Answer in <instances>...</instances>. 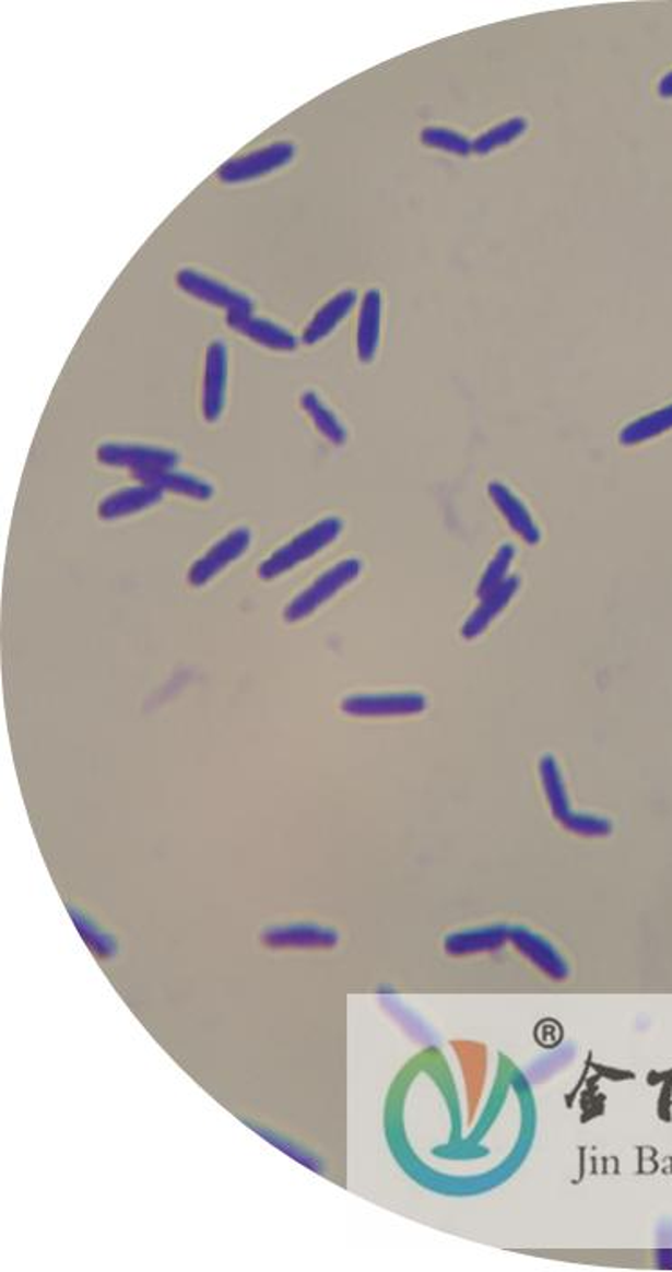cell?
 Listing matches in <instances>:
<instances>
[{
  "label": "cell",
  "instance_id": "ffe728a7",
  "mask_svg": "<svg viewBox=\"0 0 672 1272\" xmlns=\"http://www.w3.org/2000/svg\"><path fill=\"white\" fill-rule=\"evenodd\" d=\"M672 428V403L668 408L660 409V411L651 412L647 416L638 417L635 422L629 423L621 433V441L624 445H638L649 439L657 438L660 434L668 433Z\"/></svg>",
  "mask_w": 672,
  "mask_h": 1272
},
{
  "label": "cell",
  "instance_id": "ba28073f",
  "mask_svg": "<svg viewBox=\"0 0 672 1272\" xmlns=\"http://www.w3.org/2000/svg\"><path fill=\"white\" fill-rule=\"evenodd\" d=\"M226 386H228V350L223 340H214L207 350L204 367L203 414L207 422H217L223 414Z\"/></svg>",
  "mask_w": 672,
  "mask_h": 1272
},
{
  "label": "cell",
  "instance_id": "52a82bcc",
  "mask_svg": "<svg viewBox=\"0 0 672 1272\" xmlns=\"http://www.w3.org/2000/svg\"><path fill=\"white\" fill-rule=\"evenodd\" d=\"M427 699L417 693L356 694L342 702V710L358 718L420 715Z\"/></svg>",
  "mask_w": 672,
  "mask_h": 1272
},
{
  "label": "cell",
  "instance_id": "8992f818",
  "mask_svg": "<svg viewBox=\"0 0 672 1272\" xmlns=\"http://www.w3.org/2000/svg\"><path fill=\"white\" fill-rule=\"evenodd\" d=\"M251 543L250 528H235L228 535L210 547L203 557L198 558L188 569V582L193 588L209 585L215 575L221 574L228 564L234 563L248 550Z\"/></svg>",
  "mask_w": 672,
  "mask_h": 1272
},
{
  "label": "cell",
  "instance_id": "4316f807",
  "mask_svg": "<svg viewBox=\"0 0 672 1272\" xmlns=\"http://www.w3.org/2000/svg\"><path fill=\"white\" fill-rule=\"evenodd\" d=\"M254 1130L261 1133L262 1136H267L268 1141H270L273 1146H276L279 1150H282V1152L287 1153L290 1157L297 1158V1161L306 1164V1166H309V1168H320V1166L317 1164V1161H315V1158L311 1157L308 1152H304L303 1147L295 1146L293 1142L286 1141V1139H282L281 1135H275L273 1132H268V1130H262V1128L254 1127Z\"/></svg>",
  "mask_w": 672,
  "mask_h": 1272
},
{
  "label": "cell",
  "instance_id": "9c48e42d",
  "mask_svg": "<svg viewBox=\"0 0 672 1272\" xmlns=\"http://www.w3.org/2000/svg\"><path fill=\"white\" fill-rule=\"evenodd\" d=\"M262 942L273 950H315V947H333L339 942V934L333 929L315 926V923H292V926H276L262 934Z\"/></svg>",
  "mask_w": 672,
  "mask_h": 1272
},
{
  "label": "cell",
  "instance_id": "9a60e30c",
  "mask_svg": "<svg viewBox=\"0 0 672 1272\" xmlns=\"http://www.w3.org/2000/svg\"><path fill=\"white\" fill-rule=\"evenodd\" d=\"M135 480L145 485L156 486L160 491L174 492L190 499L209 500L214 496V486L201 480L198 475L178 472V470H157L134 474Z\"/></svg>",
  "mask_w": 672,
  "mask_h": 1272
},
{
  "label": "cell",
  "instance_id": "7402d4cb",
  "mask_svg": "<svg viewBox=\"0 0 672 1272\" xmlns=\"http://www.w3.org/2000/svg\"><path fill=\"white\" fill-rule=\"evenodd\" d=\"M528 129V121L524 118H511V120L503 121L499 126L492 127L488 131L483 132L480 138L472 141V152L475 154H488V152L497 151L500 146H506L517 138L522 137Z\"/></svg>",
  "mask_w": 672,
  "mask_h": 1272
},
{
  "label": "cell",
  "instance_id": "484cf974",
  "mask_svg": "<svg viewBox=\"0 0 672 1272\" xmlns=\"http://www.w3.org/2000/svg\"><path fill=\"white\" fill-rule=\"evenodd\" d=\"M561 823H563L564 828H568L574 834L583 835V837H604V835H610L611 829H613V824L608 818L591 814H575V812H569Z\"/></svg>",
  "mask_w": 672,
  "mask_h": 1272
},
{
  "label": "cell",
  "instance_id": "5bb4252c",
  "mask_svg": "<svg viewBox=\"0 0 672 1272\" xmlns=\"http://www.w3.org/2000/svg\"><path fill=\"white\" fill-rule=\"evenodd\" d=\"M356 298L358 295H356L355 290H344V292L337 293L333 298H329L328 303L318 309L315 317L311 318V322L304 329V342L317 344L320 340L326 339L350 315L351 309L355 308Z\"/></svg>",
  "mask_w": 672,
  "mask_h": 1272
},
{
  "label": "cell",
  "instance_id": "3957f363",
  "mask_svg": "<svg viewBox=\"0 0 672 1272\" xmlns=\"http://www.w3.org/2000/svg\"><path fill=\"white\" fill-rule=\"evenodd\" d=\"M295 145L292 141H275L270 145L261 146L257 151L248 152L245 156H237L224 163L217 170L221 181L239 182L262 178L276 168L284 167L295 157Z\"/></svg>",
  "mask_w": 672,
  "mask_h": 1272
},
{
  "label": "cell",
  "instance_id": "30bf717a",
  "mask_svg": "<svg viewBox=\"0 0 672 1272\" xmlns=\"http://www.w3.org/2000/svg\"><path fill=\"white\" fill-rule=\"evenodd\" d=\"M226 320H228L229 328L235 329L237 333L245 334L268 350H297V337L279 323L271 322L268 318L257 317L254 314H228Z\"/></svg>",
  "mask_w": 672,
  "mask_h": 1272
},
{
  "label": "cell",
  "instance_id": "d6986e66",
  "mask_svg": "<svg viewBox=\"0 0 672 1272\" xmlns=\"http://www.w3.org/2000/svg\"><path fill=\"white\" fill-rule=\"evenodd\" d=\"M303 409L308 412L315 427L326 436V438L334 445H344L347 439V431L344 425L340 423L339 417L334 414L326 403L320 400L317 392L308 391L303 394Z\"/></svg>",
  "mask_w": 672,
  "mask_h": 1272
},
{
  "label": "cell",
  "instance_id": "277c9868",
  "mask_svg": "<svg viewBox=\"0 0 672 1272\" xmlns=\"http://www.w3.org/2000/svg\"><path fill=\"white\" fill-rule=\"evenodd\" d=\"M96 456L102 463L132 470V474L174 470L179 463L176 450L152 445L104 444L99 445Z\"/></svg>",
  "mask_w": 672,
  "mask_h": 1272
},
{
  "label": "cell",
  "instance_id": "d4e9b609",
  "mask_svg": "<svg viewBox=\"0 0 672 1272\" xmlns=\"http://www.w3.org/2000/svg\"><path fill=\"white\" fill-rule=\"evenodd\" d=\"M71 917H73L74 923H76V928H79L80 934L84 937L85 942H87V945H90L94 954H98V956H102V958H109V956H113V954L116 953V942L113 940V937L102 933V931H99V929L96 928L93 922H91L90 918H85L84 915L76 911V909H71Z\"/></svg>",
  "mask_w": 672,
  "mask_h": 1272
},
{
  "label": "cell",
  "instance_id": "44dd1931",
  "mask_svg": "<svg viewBox=\"0 0 672 1272\" xmlns=\"http://www.w3.org/2000/svg\"><path fill=\"white\" fill-rule=\"evenodd\" d=\"M539 770H541L542 787H544V792H546L553 815L558 821H563L571 812V806H569L568 796H566V787H564L561 768H558L557 762L552 756H544L541 759V765H539Z\"/></svg>",
  "mask_w": 672,
  "mask_h": 1272
},
{
  "label": "cell",
  "instance_id": "7c38bea8",
  "mask_svg": "<svg viewBox=\"0 0 672 1272\" xmlns=\"http://www.w3.org/2000/svg\"><path fill=\"white\" fill-rule=\"evenodd\" d=\"M517 590H519V579L517 577H508L499 588H495L491 593L481 597V604L469 616V621L464 622V638L474 640L478 636L483 635L486 632V627L491 626L492 622L499 616L500 611L510 604V600L514 599Z\"/></svg>",
  "mask_w": 672,
  "mask_h": 1272
},
{
  "label": "cell",
  "instance_id": "5b68a950",
  "mask_svg": "<svg viewBox=\"0 0 672 1272\" xmlns=\"http://www.w3.org/2000/svg\"><path fill=\"white\" fill-rule=\"evenodd\" d=\"M176 281L182 292L204 303L214 304L217 308L226 309L228 314H251L254 309V303L248 295L193 268H181Z\"/></svg>",
  "mask_w": 672,
  "mask_h": 1272
},
{
  "label": "cell",
  "instance_id": "6da1fadb",
  "mask_svg": "<svg viewBox=\"0 0 672 1272\" xmlns=\"http://www.w3.org/2000/svg\"><path fill=\"white\" fill-rule=\"evenodd\" d=\"M344 528L339 517H323L315 522L314 527L298 533L290 543L271 553L270 557L259 566V577L262 580H273L295 568L298 564L317 555L320 550L333 543Z\"/></svg>",
  "mask_w": 672,
  "mask_h": 1272
},
{
  "label": "cell",
  "instance_id": "603a6c76",
  "mask_svg": "<svg viewBox=\"0 0 672 1272\" xmlns=\"http://www.w3.org/2000/svg\"><path fill=\"white\" fill-rule=\"evenodd\" d=\"M423 145L428 149L452 152L456 156H469L472 152V141L461 137L459 132L444 129V127H427L422 132Z\"/></svg>",
  "mask_w": 672,
  "mask_h": 1272
},
{
  "label": "cell",
  "instance_id": "e0dca14e",
  "mask_svg": "<svg viewBox=\"0 0 672 1272\" xmlns=\"http://www.w3.org/2000/svg\"><path fill=\"white\" fill-rule=\"evenodd\" d=\"M508 939L514 944L527 954L528 958L535 962L542 970H546L547 975L561 976L566 975V965L564 959L558 956L557 951L553 950L552 945L547 944L546 940L541 939L539 934L532 933L524 928H514L508 931Z\"/></svg>",
  "mask_w": 672,
  "mask_h": 1272
},
{
  "label": "cell",
  "instance_id": "cb8c5ba5",
  "mask_svg": "<svg viewBox=\"0 0 672 1272\" xmlns=\"http://www.w3.org/2000/svg\"><path fill=\"white\" fill-rule=\"evenodd\" d=\"M514 557H516V547L511 546V544H503L499 547V552L495 553V557L492 558V563L488 564V568L483 574L480 590H478L480 597H485L486 593H491V591L499 588L508 579L506 575H508V569H510Z\"/></svg>",
  "mask_w": 672,
  "mask_h": 1272
},
{
  "label": "cell",
  "instance_id": "4fadbf2b",
  "mask_svg": "<svg viewBox=\"0 0 672 1272\" xmlns=\"http://www.w3.org/2000/svg\"><path fill=\"white\" fill-rule=\"evenodd\" d=\"M488 494L495 506L499 508L500 514L505 516L506 521L514 528L517 535H521L522 541L528 544H538L541 541V532H539L538 525L530 516L527 506L522 505L521 499L503 483H492L488 486Z\"/></svg>",
  "mask_w": 672,
  "mask_h": 1272
},
{
  "label": "cell",
  "instance_id": "8fae6325",
  "mask_svg": "<svg viewBox=\"0 0 672 1272\" xmlns=\"http://www.w3.org/2000/svg\"><path fill=\"white\" fill-rule=\"evenodd\" d=\"M162 499L163 491L156 486L141 483L138 486L121 488V491L105 497L98 505V516L105 521H113V519H120V517L146 510V508L157 505Z\"/></svg>",
  "mask_w": 672,
  "mask_h": 1272
},
{
  "label": "cell",
  "instance_id": "7a4b0ae2",
  "mask_svg": "<svg viewBox=\"0 0 672 1272\" xmlns=\"http://www.w3.org/2000/svg\"><path fill=\"white\" fill-rule=\"evenodd\" d=\"M359 572H362V563L358 558H345L342 563L334 564L333 568L320 575L314 585L306 588L303 593L297 594L287 604L286 610H284V619L287 622H298L314 615L320 605L326 604L329 599H333L334 594L344 590L345 586H350L358 577Z\"/></svg>",
  "mask_w": 672,
  "mask_h": 1272
},
{
  "label": "cell",
  "instance_id": "2e32d148",
  "mask_svg": "<svg viewBox=\"0 0 672 1272\" xmlns=\"http://www.w3.org/2000/svg\"><path fill=\"white\" fill-rule=\"evenodd\" d=\"M380 331L381 293L378 290H369V292L365 293L364 301H362L358 317V334H356L358 358L365 362V364H369L375 358L378 344H380Z\"/></svg>",
  "mask_w": 672,
  "mask_h": 1272
},
{
  "label": "cell",
  "instance_id": "ac0fdd59",
  "mask_svg": "<svg viewBox=\"0 0 672 1272\" xmlns=\"http://www.w3.org/2000/svg\"><path fill=\"white\" fill-rule=\"evenodd\" d=\"M508 931L510 929L495 928L478 929V931H467V933H456L447 940L448 953L452 954H469L478 953V951H488L499 947L506 939H508Z\"/></svg>",
  "mask_w": 672,
  "mask_h": 1272
},
{
  "label": "cell",
  "instance_id": "83f0119b",
  "mask_svg": "<svg viewBox=\"0 0 672 1272\" xmlns=\"http://www.w3.org/2000/svg\"><path fill=\"white\" fill-rule=\"evenodd\" d=\"M658 94H660L662 98H672V71L671 73L665 74L662 80H660V84H658Z\"/></svg>",
  "mask_w": 672,
  "mask_h": 1272
}]
</instances>
